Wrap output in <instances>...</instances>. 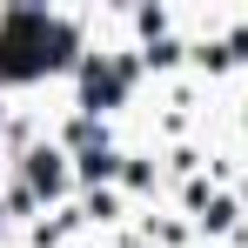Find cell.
<instances>
[{"mask_svg":"<svg viewBox=\"0 0 248 248\" xmlns=\"http://www.w3.org/2000/svg\"><path fill=\"white\" fill-rule=\"evenodd\" d=\"M67 61V27H54L47 14H7L0 20V81H27L41 67Z\"/></svg>","mask_w":248,"mask_h":248,"instance_id":"obj_1","label":"cell"}]
</instances>
